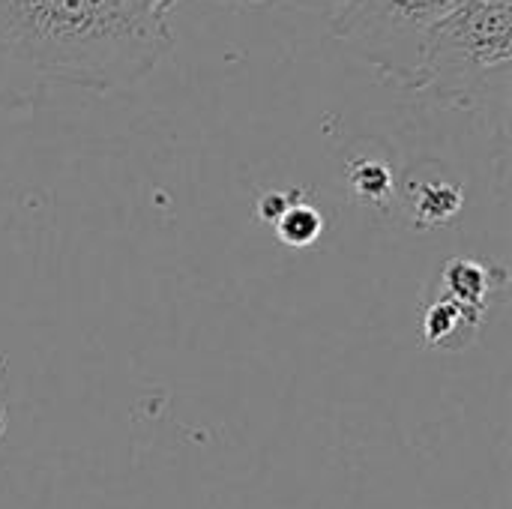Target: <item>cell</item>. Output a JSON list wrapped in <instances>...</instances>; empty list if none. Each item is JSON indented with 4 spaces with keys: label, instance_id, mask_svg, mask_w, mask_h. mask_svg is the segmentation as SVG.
I'll return each mask as SVG.
<instances>
[{
    "label": "cell",
    "instance_id": "obj_3",
    "mask_svg": "<svg viewBox=\"0 0 512 509\" xmlns=\"http://www.w3.org/2000/svg\"><path fill=\"white\" fill-rule=\"evenodd\" d=\"M456 0H348L330 21L357 57L405 87H417L426 42Z\"/></svg>",
    "mask_w": 512,
    "mask_h": 509
},
{
    "label": "cell",
    "instance_id": "obj_7",
    "mask_svg": "<svg viewBox=\"0 0 512 509\" xmlns=\"http://www.w3.org/2000/svg\"><path fill=\"white\" fill-rule=\"evenodd\" d=\"M279 3H285V6H294V9H309V12H321V15H327L330 21L342 12V6L348 3V0H279Z\"/></svg>",
    "mask_w": 512,
    "mask_h": 509
},
{
    "label": "cell",
    "instance_id": "obj_2",
    "mask_svg": "<svg viewBox=\"0 0 512 509\" xmlns=\"http://www.w3.org/2000/svg\"><path fill=\"white\" fill-rule=\"evenodd\" d=\"M510 6L456 0L432 30L417 87H435L456 102H474L510 84Z\"/></svg>",
    "mask_w": 512,
    "mask_h": 509
},
{
    "label": "cell",
    "instance_id": "obj_4",
    "mask_svg": "<svg viewBox=\"0 0 512 509\" xmlns=\"http://www.w3.org/2000/svg\"><path fill=\"white\" fill-rule=\"evenodd\" d=\"M447 288L456 294L459 303H465V306L480 312V303H483V297L489 291V279H486V270L480 264L456 261L447 270Z\"/></svg>",
    "mask_w": 512,
    "mask_h": 509
},
{
    "label": "cell",
    "instance_id": "obj_6",
    "mask_svg": "<svg viewBox=\"0 0 512 509\" xmlns=\"http://www.w3.org/2000/svg\"><path fill=\"white\" fill-rule=\"evenodd\" d=\"M120 18L138 24V27H156L168 30V12L177 0H105Z\"/></svg>",
    "mask_w": 512,
    "mask_h": 509
},
{
    "label": "cell",
    "instance_id": "obj_1",
    "mask_svg": "<svg viewBox=\"0 0 512 509\" xmlns=\"http://www.w3.org/2000/svg\"><path fill=\"white\" fill-rule=\"evenodd\" d=\"M171 45V27H138L105 0H0V93L111 90L138 81Z\"/></svg>",
    "mask_w": 512,
    "mask_h": 509
},
{
    "label": "cell",
    "instance_id": "obj_8",
    "mask_svg": "<svg viewBox=\"0 0 512 509\" xmlns=\"http://www.w3.org/2000/svg\"><path fill=\"white\" fill-rule=\"evenodd\" d=\"M6 435V414H3V405H0V438Z\"/></svg>",
    "mask_w": 512,
    "mask_h": 509
},
{
    "label": "cell",
    "instance_id": "obj_5",
    "mask_svg": "<svg viewBox=\"0 0 512 509\" xmlns=\"http://www.w3.org/2000/svg\"><path fill=\"white\" fill-rule=\"evenodd\" d=\"M276 231L288 246H309L321 234V216L309 204H291L276 219Z\"/></svg>",
    "mask_w": 512,
    "mask_h": 509
}]
</instances>
